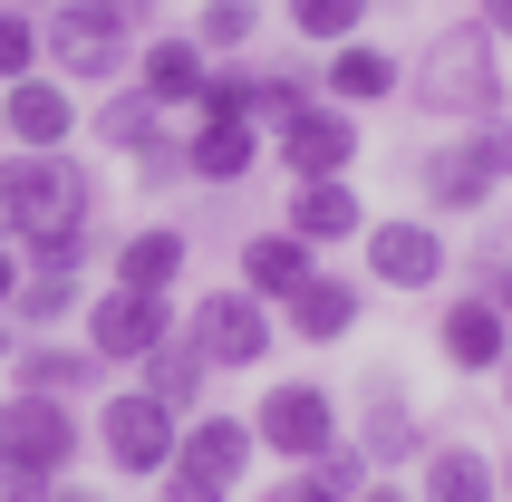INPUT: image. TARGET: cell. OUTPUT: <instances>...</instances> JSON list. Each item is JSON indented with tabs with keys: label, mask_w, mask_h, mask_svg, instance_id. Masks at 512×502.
Segmentation results:
<instances>
[{
	"label": "cell",
	"mask_w": 512,
	"mask_h": 502,
	"mask_svg": "<svg viewBox=\"0 0 512 502\" xmlns=\"http://www.w3.org/2000/svg\"><path fill=\"white\" fill-rule=\"evenodd\" d=\"M39 58H49L58 78L78 87H107L136 68V29L116 20L107 0H49V20H39Z\"/></svg>",
	"instance_id": "cell-1"
},
{
	"label": "cell",
	"mask_w": 512,
	"mask_h": 502,
	"mask_svg": "<svg viewBox=\"0 0 512 502\" xmlns=\"http://www.w3.org/2000/svg\"><path fill=\"white\" fill-rule=\"evenodd\" d=\"M58 223H87V165L68 155H10L0 165V242H29V232H58Z\"/></svg>",
	"instance_id": "cell-2"
},
{
	"label": "cell",
	"mask_w": 512,
	"mask_h": 502,
	"mask_svg": "<svg viewBox=\"0 0 512 502\" xmlns=\"http://www.w3.org/2000/svg\"><path fill=\"white\" fill-rule=\"evenodd\" d=\"M493 97H503L493 29H484V20L445 29V39L426 49V68H416V107H435V116H493Z\"/></svg>",
	"instance_id": "cell-3"
},
{
	"label": "cell",
	"mask_w": 512,
	"mask_h": 502,
	"mask_svg": "<svg viewBox=\"0 0 512 502\" xmlns=\"http://www.w3.org/2000/svg\"><path fill=\"white\" fill-rule=\"evenodd\" d=\"M503 174H512V126L484 116L464 145H435V155H426V203H435V213H474Z\"/></svg>",
	"instance_id": "cell-4"
},
{
	"label": "cell",
	"mask_w": 512,
	"mask_h": 502,
	"mask_svg": "<svg viewBox=\"0 0 512 502\" xmlns=\"http://www.w3.org/2000/svg\"><path fill=\"white\" fill-rule=\"evenodd\" d=\"M252 445L290 454V464H319V454L339 445V406H329V387H310V377H281V387L261 396V416H252Z\"/></svg>",
	"instance_id": "cell-5"
},
{
	"label": "cell",
	"mask_w": 512,
	"mask_h": 502,
	"mask_svg": "<svg viewBox=\"0 0 512 502\" xmlns=\"http://www.w3.org/2000/svg\"><path fill=\"white\" fill-rule=\"evenodd\" d=\"M174 435H184V416H174L165 396H145V387L107 396V416H97V445H107L116 474H165V464H174Z\"/></svg>",
	"instance_id": "cell-6"
},
{
	"label": "cell",
	"mask_w": 512,
	"mask_h": 502,
	"mask_svg": "<svg viewBox=\"0 0 512 502\" xmlns=\"http://www.w3.org/2000/svg\"><path fill=\"white\" fill-rule=\"evenodd\" d=\"M0 464H29V474H68L78 464V416H68V396H10L0 406Z\"/></svg>",
	"instance_id": "cell-7"
},
{
	"label": "cell",
	"mask_w": 512,
	"mask_h": 502,
	"mask_svg": "<svg viewBox=\"0 0 512 502\" xmlns=\"http://www.w3.org/2000/svg\"><path fill=\"white\" fill-rule=\"evenodd\" d=\"M165 338H174L165 290H107V300L87 309V348H97V367H136V358H155Z\"/></svg>",
	"instance_id": "cell-8"
},
{
	"label": "cell",
	"mask_w": 512,
	"mask_h": 502,
	"mask_svg": "<svg viewBox=\"0 0 512 502\" xmlns=\"http://www.w3.org/2000/svg\"><path fill=\"white\" fill-rule=\"evenodd\" d=\"M194 348H203V367H261L271 358V309L252 290H213L194 309Z\"/></svg>",
	"instance_id": "cell-9"
},
{
	"label": "cell",
	"mask_w": 512,
	"mask_h": 502,
	"mask_svg": "<svg viewBox=\"0 0 512 502\" xmlns=\"http://www.w3.org/2000/svg\"><path fill=\"white\" fill-rule=\"evenodd\" d=\"M348 155H358V116L348 107H290L281 116V165L300 174V184H319V174H348Z\"/></svg>",
	"instance_id": "cell-10"
},
{
	"label": "cell",
	"mask_w": 512,
	"mask_h": 502,
	"mask_svg": "<svg viewBox=\"0 0 512 502\" xmlns=\"http://www.w3.org/2000/svg\"><path fill=\"white\" fill-rule=\"evenodd\" d=\"M0 136L29 145V155L68 145V136H78V97H68V78H10V87H0Z\"/></svg>",
	"instance_id": "cell-11"
},
{
	"label": "cell",
	"mask_w": 512,
	"mask_h": 502,
	"mask_svg": "<svg viewBox=\"0 0 512 502\" xmlns=\"http://www.w3.org/2000/svg\"><path fill=\"white\" fill-rule=\"evenodd\" d=\"M242 464H252V425H242V416H194L184 435H174V464H165V474L232 493V483H242Z\"/></svg>",
	"instance_id": "cell-12"
},
{
	"label": "cell",
	"mask_w": 512,
	"mask_h": 502,
	"mask_svg": "<svg viewBox=\"0 0 512 502\" xmlns=\"http://www.w3.org/2000/svg\"><path fill=\"white\" fill-rule=\"evenodd\" d=\"M368 280H387V290H435V280H445L435 223H368Z\"/></svg>",
	"instance_id": "cell-13"
},
{
	"label": "cell",
	"mask_w": 512,
	"mask_h": 502,
	"mask_svg": "<svg viewBox=\"0 0 512 502\" xmlns=\"http://www.w3.org/2000/svg\"><path fill=\"white\" fill-rule=\"evenodd\" d=\"M261 165V116H203L194 145H184V174L194 184H242Z\"/></svg>",
	"instance_id": "cell-14"
},
{
	"label": "cell",
	"mask_w": 512,
	"mask_h": 502,
	"mask_svg": "<svg viewBox=\"0 0 512 502\" xmlns=\"http://www.w3.org/2000/svg\"><path fill=\"white\" fill-rule=\"evenodd\" d=\"M203 78H213V68H203L194 39H145V49H136V87L155 97V107H194Z\"/></svg>",
	"instance_id": "cell-15"
},
{
	"label": "cell",
	"mask_w": 512,
	"mask_h": 502,
	"mask_svg": "<svg viewBox=\"0 0 512 502\" xmlns=\"http://www.w3.org/2000/svg\"><path fill=\"white\" fill-rule=\"evenodd\" d=\"M290 232L300 242H348V232H368V213H358V194H348V174H319V184H300L290 194Z\"/></svg>",
	"instance_id": "cell-16"
},
{
	"label": "cell",
	"mask_w": 512,
	"mask_h": 502,
	"mask_svg": "<svg viewBox=\"0 0 512 502\" xmlns=\"http://www.w3.org/2000/svg\"><path fill=\"white\" fill-rule=\"evenodd\" d=\"M290 329L310 338V348L348 338V329H358V280H329V271H310L300 290H290Z\"/></svg>",
	"instance_id": "cell-17"
},
{
	"label": "cell",
	"mask_w": 512,
	"mask_h": 502,
	"mask_svg": "<svg viewBox=\"0 0 512 502\" xmlns=\"http://www.w3.org/2000/svg\"><path fill=\"white\" fill-rule=\"evenodd\" d=\"M300 280H310V242L300 232H252L242 242V290L252 300H290Z\"/></svg>",
	"instance_id": "cell-18"
},
{
	"label": "cell",
	"mask_w": 512,
	"mask_h": 502,
	"mask_svg": "<svg viewBox=\"0 0 512 502\" xmlns=\"http://www.w3.org/2000/svg\"><path fill=\"white\" fill-rule=\"evenodd\" d=\"M184 280V232L174 223H145L116 242V290H174Z\"/></svg>",
	"instance_id": "cell-19"
},
{
	"label": "cell",
	"mask_w": 512,
	"mask_h": 502,
	"mask_svg": "<svg viewBox=\"0 0 512 502\" xmlns=\"http://www.w3.org/2000/svg\"><path fill=\"white\" fill-rule=\"evenodd\" d=\"M435 348H445L455 367H503L512 358L503 309H493V300H455V309H445V329H435Z\"/></svg>",
	"instance_id": "cell-20"
},
{
	"label": "cell",
	"mask_w": 512,
	"mask_h": 502,
	"mask_svg": "<svg viewBox=\"0 0 512 502\" xmlns=\"http://www.w3.org/2000/svg\"><path fill=\"white\" fill-rule=\"evenodd\" d=\"M319 78H329V107H377V97H397V58L368 39H339V58Z\"/></svg>",
	"instance_id": "cell-21"
},
{
	"label": "cell",
	"mask_w": 512,
	"mask_h": 502,
	"mask_svg": "<svg viewBox=\"0 0 512 502\" xmlns=\"http://www.w3.org/2000/svg\"><path fill=\"white\" fill-rule=\"evenodd\" d=\"M358 435H368V464H397V454H416V406H406L397 387H387V377H377L368 387V406H358Z\"/></svg>",
	"instance_id": "cell-22"
},
{
	"label": "cell",
	"mask_w": 512,
	"mask_h": 502,
	"mask_svg": "<svg viewBox=\"0 0 512 502\" xmlns=\"http://www.w3.org/2000/svg\"><path fill=\"white\" fill-rule=\"evenodd\" d=\"M145 367V396H165L174 416H194V396H203V348L194 338H165L155 358H136Z\"/></svg>",
	"instance_id": "cell-23"
},
{
	"label": "cell",
	"mask_w": 512,
	"mask_h": 502,
	"mask_svg": "<svg viewBox=\"0 0 512 502\" xmlns=\"http://www.w3.org/2000/svg\"><path fill=\"white\" fill-rule=\"evenodd\" d=\"M426 502H493V464H484L474 445L426 454Z\"/></svg>",
	"instance_id": "cell-24"
},
{
	"label": "cell",
	"mask_w": 512,
	"mask_h": 502,
	"mask_svg": "<svg viewBox=\"0 0 512 502\" xmlns=\"http://www.w3.org/2000/svg\"><path fill=\"white\" fill-rule=\"evenodd\" d=\"M97 136L107 145H126V155H155V145H165V107H155V97H107V107H97Z\"/></svg>",
	"instance_id": "cell-25"
},
{
	"label": "cell",
	"mask_w": 512,
	"mask_h": 502,
	"mask_svg": "<svg viewBox=\"0 0 512 502\" xmlns=\"http://www.w3.org/2000/svg\"><path fill=\"white\" fill-rule=\"evenodd\" d=\"M87 377H97V348H49V338L20 348V387L29 396H68V387H87Z\"/></svg>",
	"instance_id": "cell-26"
},
{
	"label": "cell",
	"mask_w": 512,
	"mask_h": 502,
	"mask_svg": "<svg viewBox=\"0 0 512 502\" xmlns=\"http://www.w3.org/2000/svg\"><path fill=\"white\" fill-rule=\"evenodd\" d=\"M10 309H20V329H58V319L78 309V271H20Z\"/></svg>",
	"instance_id": "cell-27"
},
{
	"label": "cell",
	"mask_w": 512,
	"mask_h": 502,
	"mask_svg": "<svg viewBox=\"0 0 512 502\" xmlns=\"http://www.w3.org/2000/svg\"><path fill=\"white\" fill-rule=\"evenodd\" d=\"M358 20H368V0H290V29L300 39H329V49L358 39Z\"/></svg>",
	"instance_id": "cell-28"
},
{
	"label": "cell",
	"mask_w": 512,
	"mask_h": 502,
	"mask_svg": "<svg viewBox=\"0 0 512 502\" xmlns=\"http://www.w3.org/2000/svg\"><path fill=\"white\" fill-rule=\"evenodd\" d=\"M252 29H261V10H252V0H203V20H194V49H203V58H213V49H242Z\"/></svg>",
	"instance_id": "cell-29"
},
{
	"label": "cell",
	"mask_w": 512,
	"mask_h": 502,
	"mask_svg": "<svg viewBox=\"0 0 512 502\" xmlns=\"http://www.w3.org/2000/svg\"><path fill=\"white\" fill-rule=\"evenodd\" d=\"M29 68H39V20L29 10H0V87L29 78Z\"/></svg>",
	"instance_id": "cell-30"
},
{
	"label": "cell",
	"mask_w": 512,
	"mask_h": 502,
	"mask_svg": "<svg viewBox=\"0 0 512 502\" xmlns=\"http://www.w3.org/2000/svg\"><path fill=\"white\" fill-rule=\"evenodd\" d=\"M87 261V223H58V232H29V271H78Z\"/></svg>",
	"instance_id": "cell-31"
},
{
	"label": "cell",
	"mask_w": 512,
	"mask_h": 502,
	"mask_svg": "<svg viewBox=\"0 0 512 502\" xmlns=\"http://www.w3.org/2000/svg\"><path fill=\"white\" fill-rule=\"evenodd\" d=\"M0 502H49V474H29V464H0Z\"/></svg>",
	"instance_id": "cell-32"
},
{
	"label": "cell",
	"mask_w": 512,
	"mask_h": 502,
	"mask_svg": "<svg viewBox=\"0 0 512 502\" xmlns=\"http://www.w3.org/2000/svg\"><path fill=\"white\" fill-rule=\"evenodd\" d=\"M271 502H339V493L319 483V464H300V474H290V483H271Z\"/></svg>",
	"instance_id": "cell-33"
},
{
	"label": "cell",
	"mask_w": 512,
	"mask_h": 502,
	"mask_svg": "<svg viewBox=\"0 0 512 502\" xmlns=\"http://www.w3.org/2000/svg\"><path fill=\"white\" fill-rule=\"evenodd\" d=\"M484 300H493V309L512 319V271H484Z\"/></svg>",
	"instance_id": "cell-34"
},
{
	"label": "cell",
	"mask_w": 512,
	"mask_h": 502,
	"mask_svg": "<svg viewBox=\"0 0 512 502\" xmlns=\"http://www.w3.org/2000/svg\"><path fill=\"white\" fill-rule=\"evenodd\" d=\"M107 10H116L126 29H145V20H155V0H107Z\"/></svg>",
	"instance_id": "cell-35"
},
{
	"label": "cell",
	"mask_w": 512,
	"mask_h": 502,
	"mask_svg": "<svg viewBox=\"0 0 512 502\" xmlns=\"http://www.w3.org/2000/svg\"><path fill=\"white\" fill-rule=\"evenodd\" d=\"M10 290H20V261H10V242H0V309H10Z\"/></svg>",
	"instance_id": "cell-36"
},
{
	"label": "cell",
	"mask_w": 512,
	"mask_h": 502,
	"mask_svg": "<svg viewBox=\"0 0 512 502\" xmlns=\"http://www.w3.org/2000/svg\"><path fill=\"white\" fill-rule=\"evenodd\" d=\"M484 29H512V0H484Z\"/></svg>",
	"instance_id": "cell-37"
},
{
	"label": "cell",
	"mask_w": 512,
	"mask_h": 502,
	"mask_svg": "<svg viewBox=\"0 0 512 502\" xmlns=\"http://www.w3.org/2000/svg\"><path fill=\"white\" fill-rule=\"evenodd\" d=\"M358 502H406V493H387V483H368V493H358Z\"/></svg>",
	"instance_id": "cell-38"
},
{
	"label": "cell",
	"mask_w": 512,
	"mask_h": 502,
	"mask_svg": "<svg viewBox=\"0 0 512 502\" xmlns=\"http://www.w3.org/2000/svg\"><path fill=\"white\" fill-rule=\"evenodd\" d=\"M503 406H512V358H503Z\"/></svg>",
	"instance_id": "cell-39"
},
{
	"label": "cell",
	"mask_w": 512,
	"mask_h": 502,
	"mask_svg": "<svg viewBox=\"0 0 512 502\" xmlns=\"http://www.w3.org/2000/svg\"><path fill=\"white\" fill-rule=\"evenodd\" d=\"M0 358H10V319H0Z\"/></svg>",
	"instance_id": "cell-40"
},
{
	"label": "cell",
	"mask_w": 512,
	"mask_h": 502,
	"mask_svg": "<svg viewBox=\"0 0 512 502\" xmlns=\"http://www.w3.org/2000/svg\"><path fill=\"white\" fill-rule=\"evenodd\" d=\"M10 10H29V0H10ZM39 10H49V0H39Z\"/></svg>",
	"instance_id": "cell-41"
},
{
	"label": "cell",
	"mask_w": 512,
	"mask_h": 502,
	"mask_svg": "<svg viewBox=\"0 0 512 502\" xmlns=\"http://www.w3.org/2000/svg\"><path fill=\"white\" fill-rule=\"evenodd\" d=\"M503 483H512V464H503Z\"/></svg>",
	"instance_id": "cell-42"
}]
</instances>
